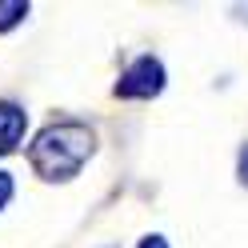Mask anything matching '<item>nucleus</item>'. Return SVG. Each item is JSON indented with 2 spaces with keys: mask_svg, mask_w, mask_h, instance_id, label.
Segmentation results:
<instances>
[{
  "mask_svg": "<svg viewBox=\"0 0 248 248\" xmlns=\"http://www.w3.org/2000/svg\"><path fill=\"white\" fill-rule=\"evenodd\" d=\"M92 156V132L84 124H48L36 144L28 148V160L44 180H68L80 172V164Z\"/></svg>",
  "mask_w": 248,
  "mask_h": 248,
  "instance_id": "obj_1",
  "label": "nucleus"
},
{
  "mask_svg": "<svg viewBox=\"0 0 248 248\" xmlns=\"http://www.w3.org/2000/svg\"><path fill=\"white\" fill-rule=\"evenodd\" d=\"M160 88H164V64L156 56H140L116 80V96H124V100H148V96H156Z\"/></svg>",
  "mask_w": 248,
  "mask_h": 248,
  "instance_id": "obj_2",
  "label": "nucleus"
},
{
  "mask_svg": "<svg viewBox=\"0 0 248 248\" xmlns=\"http://www.w3.org/2000/svg\"><path fill=\"white\" fill-rule=\"evenodd\" d=\"M24 128H28V112L16 108V104H8V100H0V156L20 144Z\"/></svg>",
  "mask_w": 248,
  "mask_h": 248,
  "instance_id": "obj_3",
  "label": "nucleus"
},
{
  "mask_svg": "<svg viewBox=\"0 0 248 248\" xmlns=\"http://www.w3.org/2000/svg\"><path fill=\"white\" fill-rule=\"evenodd\" d=\"M24 16H28V4H24V0H8V4H0V32L12 28V24H20Z\"/></svg>",
  "mask_w": 248,
  "mask_h": 248,
  "instance_id": "obj_4",
  "label": "nucleus"
},
{
  "mask_svg": "<svg viewBox=\"0 0 248 248\" xmlns=\"http://www.w3.org/2000/svg\"><path fill=\"white\" fill-rule=\"evenodd\" d=\"M8 196H12V176H8V172H0V208L8 204Z\"/></svg>",
  "mask_w": 248,
  "mask_h": 248,
  "instance_id": "obj_5",
  "label": "nucleus"
},
{
  "mask_svg": "<svg viewBox=\"0 0 248 248\" xmlns=\"http://www.w3.org/2000/svg\"><path fill=\"white\" fill-rule=\"evenodd\" d=\"M240 180H244V184H248V144H244V148H240Z\"/></svg>",
  "mask_w": 248,
  "mask_h": 248,
  "instance_id": "obj_6",
  "label": "nucleus"
},
{
  "mask_svg": "<svg viewBox=\"0 0 248 248\" xmlns=\"http://www.w3.org/2000/svg\"><path fill=\"white\" fill-rule=\"evenodd\" d=\"M140 248H168V244H164V240H160V236H148V240H144V244H140Z\"/></svg>",
  "mask_w": 248,
  "mask_h": 248,
  "instance_id": "obj_7",
  "label": "nucleus"
}]
</instances>
